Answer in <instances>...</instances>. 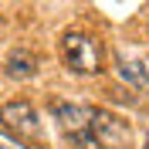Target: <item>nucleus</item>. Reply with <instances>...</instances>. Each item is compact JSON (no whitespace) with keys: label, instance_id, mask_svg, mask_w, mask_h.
<instances>
[{"label":"nucleus","instance_id":"f03ea898","mask_svg":"<svg viewBox=\"0 0 149 149\" xmlns=\"http://www.w3.org/2000/svg\"><path fill=\"white\" fill-rule=\"evenodd\" d=\"M0 129L10 132L20 142H44V125L41 115L34 112V105L17 98V102H3L0 105Z\"/></svg>","mask_w":149,"mask_h":149},{"label":"nucleus","instance_id":"f257e3e1","mask_svg":"<svg viewBox=\"0 0 149 149\" xmlns=\"http://www.w3.org/2000/svg\"><path fill=\"white\" fill-rule=\"evenodd\" d=\"M102 58L105 47L95 34H85V31H68L61 37V61L71 74H98L102 71Z\"/></svg>","mask_w":149,"mask_h":149},{"label":"nucleus","instance_id":"0eeeda50","mask_svg":"<svg viewBox=\"0 0 149 149\" xmlns=\"http://www.w3.org/2000/svg\"><path fill=\"white\" fill-rule=\"evenodd\" d=\"M0 149H31V146H27V142H20V139H14L10 132L0 129Z\"/></svg>","mask_w":149,"mask_h":149},{"label":"nucleus","instance_id":"423d86ee","mask_svg":"<svg viewBox=\"0 0 149 149\" xmlns=\"http://www.w3.org/2000/svg\"><path fill=\"white\" fill-rule=\"evenodd\" d=\"M119 78L129 81V85H136V88H149V74H146V68H142L139 61H122L119 65Z\"/></svg>","mask_w":149,"mask_h":149},{"label":"nucleus","instance_id":"39448f33","mask_svg":"<svg viewBox=\"0 0 149 149\" xmlns=\"http://www.w3.org/2000/svg\"><path fill=\"white\" fill-rule=\"evenodd\" d=\"M3 68H7L10 78H34L37 74V58L31 54V51H14Z\"/></svg>","mask_w":149,"mask_h":149},{"label":"nucleus","instance_id":"1a4fd4ad","mask_svg":"<svg viewBox=\"0 0 149 149\" xmlns=\"http://www.w3.org/2000/svg\"><path fill=\"white\" fill-rule=\"evenodd\" d=\"M146 14H149V3H146Z\"/></svg>","mask_w":149,"mask_h":149},{"label":"nucleus","instance_id":"20e7f679","mask_svg":"<svg viewBox=\"0 0 149 149\" xmlns=\"http://www.w3.org/2000/svg\"><path fill=\"white\" fill-rule=\"evenodd\" d=\"M54 112V122L68 132V139H74L81 149H98L88 136V119H92V109L88 105H74V102H54L51 105Z\"/></svg>","mask_w":149,"mask_h":149},{"label":"nucleus","instance_id":"6e6552de","mask_svg":"<svg viewBox=\"0 0 149 149\" xmlns=\"http://www.w3.org/2000/svg\"><path fill=\"white\" fill-rule=\"evenodd\" d=\"M146 149H149V129H146Z\"/></svg>","mask_w":149,"mask_h":149},{"label":"nucleus","instance_id":"7ed1b4c3","mask_svg":"<svg viewBox=\"0 0 149 149\" xmlns=\"http://www.w3.org/2000/svg\"><path fill=\"white\" fill-rule=\"evenodd\" d=\"M88 136H92V142H95L98 149H129V146H132L129 122L119 119V115L109 112V109H92Z\"/></svg>","mask_w":149,"mask_h":149}]
</instances>
